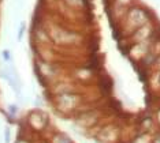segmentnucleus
I'll return each mask as SVG.
<instances>
[{
	"mask_svg": "<svg viewBox=\"0 0 160 143\" xmlns=\"http://www.w3.org/2000/svg\"><path fill=\"white\" fill-rule=\"evenodd\" d=\"M8 112H10V115H11V116L15 115V113L18 112L17 105H8Z\"/></svg>",
	"mask_w": 160,
	"mask_h": 143,
	"instance_id": "39448f33",
	"label": "nucleus"
},
{
	"mask_svg": "<svg viewBox=\"0 0 160 143\" xmlns=\"http://www.w3.org/2000/svg\"><path fill=\"white\" fill-rule=\"evenodd\" d=\"M152 143H160V134H158L153 139H152Z\"/></svg>",
	"mask_w": 160,
	"mask_h": 143,
	"instance_id": "423d86ee",
	"label": "nucleus"
},
{
	"mask_svg": "<svg viewBox=\"0 0 160 143\" xmlns=\"http://www.w3.org/2000/svg\"><path fill=\"white\" fill-rule=\"evenodd\" d=\"M11 142V130L6 128L4 130V143H10Z\"/></svg>",
	"mask_w": 160,
	"mask_h": 143,
	"instance_id": "7ed1b4c3",
	"label": "nucleus"
},
{
	"mask_svg": "<svg viewBox=\"0 0 160 143\" xmlns=\"http://www.w3.org/2000/svg\"><path fill=\"white\" fill-rule=\"evenodd\" d=\"M3 59L6 61H8V63H12V56L10 53V50H3Z\"/></svg>",
	"mask_w": 160,
	"mask_h": 143,
	"instance_id": "20e7f679",
	"label": "nucleus"
},
{
	"mask_svg": "<svg viewBox=\"0 0 160 143\" xmlns=\"http://www.w3.org/2000/svg\"><path fill=\"white\" fill-rule=\"evenodd\" d=\"M52 143H72V142L66 134L58 132V134H55L52 136Z\"/></svg>",
	"mask_w": 160,
	"mask_h": 143,
	"instance_id": "f03ea898",
	"label": "nucleus"
},
{
	"mask_svg": "<svg viewBox=\"0 0 160 143\" xmlns=\"http://www.w3.org/2000/svg\"><path fill=\"white\" fill-rule=\"evenodd\" d=\"M29 123L34 130H44L45 123H47V117L40 112H33L29 115Z\"/></svg>",
	"mask_w": 160,
	"mask_h": 143,
	"instance_id": "f257e3e1",
	"label": "nucleus"
},
{
	"mask_svg": "<svg viewBox=\"0 0 160 143\" xmlns=\"http://www.w3.org/2000/svg\"><path fill=\"white\" fill-rule=\"evenodd\" d=\"M17 143H29V142L26 141V139H22V138H21V139H18V141H17Z\"/></svg>",
	"mask_w": 160,
	"mask_h": 143,
	"instance_id": "6e6552de",
	"label": "nucleus"
},
{
	"mask_svg": "<svg viewBox=\"0 0 160 143\" xmlns=\"http://www.w3.org/2000/svg\"><path fill=\"white\" fill-rule=\"evenodd\" d=\"M155 65H158V68L160 69V55L158 56V59H156V63H155Z\"/></svg>",
	"mask_w": 160,
	"mask_h": 143,
	"instance_id": "0eeeda50",
	"label": "nucleus"
}]
</instances>
